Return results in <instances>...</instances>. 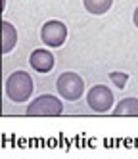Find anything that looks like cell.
<instances>
[{"label": "cell", "mask_w": 138, "mask_h": 159, "mask_svg": "<svg viewBox=\"0 0 138 159\" xmlns=\"http://www.w3.org/2000/svg\"><path fill=\"white\" fill-rule=\"evenodd\" d=\"M34 90L33 79L29 77V73L25 71H16L8 77L6 81V94L12 102L21 104V102H27Z\"/></svg>", "instance_id": "obj_1"}, {"label": "cell", "mask_w": 138, "mask_h": 159, "mask_svg": "<svg viewBox=\"0 0 138 159\" xmlns=\"http://www.w3.org/2000/svg\"><path fill=\"white\" fill-rule=\"evenodd\" d=\"M29 63H31L33 69L39 71V73H50L52 67H54V56L44 48H37V50L31 52Z\"/></svg>", "instance_id": "obj_6"}, {"label": "cell", "mask_w": 138, "mask_h": 159, "mask_svg": "<svg viewBox=\"0 0 138 159\" xmlns=\"http://www.w3.org/2000/svg\"><path fill=\"white\" fill-rule=\"evenodd\" d=\"M56 88H58V92H60V96L63 100L75 102V100H79L80 96H83L85 83H83V79H80L77 73L67 71V73H62L60 77H58Z\"/></svg>", "instance_id": "obj_3"}, {"label": "cell", "mask_w": 138, "mask_h": 159, "mask_svg": "<svg viewBox=\"0 0 138 159\" xmlns=\"http://www.w3.org/2000/svg\"><path fill=\"white\" fill-rule=\"evenodd\" d=\"M132 21H134V25L138 27V8L134 10V16H132Z\"/></svg>", "instance_id": "obj_11"}, {"label": "cell", "mask_w": 138, "mask_h": 159, "mask_svg": "<svg viewBox=\"0 0 138 159\" xmlns=\"http://www.w3.org/2000/svg\"><path fill=\"white\" fill-rule=\"evenodd\" d=\"M17 44V31L10 21H2V54H8Z\"/></svg>", "instance_id": "obj_7"}, {"label": "cell", "mask_w": 138, "mask_h": 159, "mask_svg": "<svg viewBox=\"0 0 138 159\" xmlns=\"http://www.w3.org/2000/svg\"><path fill=\"white\" fill-rule=\"evenodd\" d=\"M86 104L92 111L96 113H106L113 106V92L106 84H96L88 90L86 94Z\"/></svg>", "instance_id": "obj_4"}, {"label": "cell", "mask_w": 138, "mask_h": 159, "mask_svg": "<svg viewBox=\"0 0 138 159\" xmlns=\"http://www.w3.org/2000/svg\"><path fill=\"white\" fill-rule=\"evenodd\" d=\"M83 4L86 8V12L94 14V16H102L111 8L113 0H83Z\"/></svg>", "instance_id": "obj_9"}, {"label": "cell", "mask_w": 138, "mask_h": 159, "mask_svg": "<svg viewBox=\"0 0 138 159\" xmlns=\"http://www.w3.org/2000/svg\"><path fill=\"white\" fill-rule=\"evenodd\" d=\"M115 117H138V98H125L113 109Z\"/></svg>", "instance_id": "obj_8"}, {"label": "cell", "mask_w": 138, "mask_h": 159, "mask_svg": "<svg viewBox=\"0 0 138 159\" xmlns=\"http://www.w3.org/2000/svg\"><path fill=\"white\" fill-rule=\"evenodd\" d=\"M62 111H63L62 100H58L52 94H42L29 104L27 115H31V117H56V115H62Z\"/></svg>", "instance_id": "obj_2"}, {"label": "cell", "mask_w": 138, "mask_h": 159, "mask_svg": "<svg viewBox=\"0 0 138 159\" xmlns=\"http://www.w3.org/2000/svg\"><path fill=\"white\" fill-rule=\"evenodd\" d=\"M109 79H111V83L117 86V88H125L126 86V81H129V75L126 73H109Z\"/></svg>", "instance_id": "obj_10"}, {"label": "cell", "mask_w": 138, "mask_h": 159, "mask_svg": "<svg viewBox=\"0 0 138 159\" xmlns=\"http://www.w3.org/2000/svg\"><path fill=\"white\" fill-rule=\"evenodd\" d=\"M65 39H67V27L58 19L46 21L40 29V40L50 48H60L65 42Z\"/></svg>", "instance_id": "obj_5"}]
</instances>
